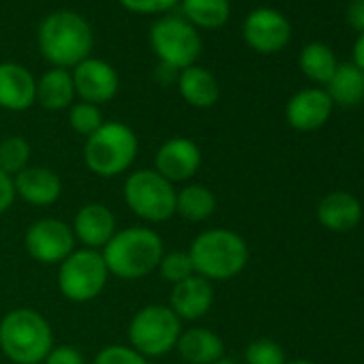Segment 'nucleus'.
I'll return each mask as SVG.
<instances>
[{
  "label": "nucleus",
  "mask_w": 364,
  "mask_h": 364,
  "mask_svg": "<svg viewBox=\"0 0 364 364\" xmlns=\"http://www.w3.org/2000/svg\"><path fill=\"white\" fill-rule=\"evenodd\" d=\"M37 43L41 56L52 67L71 71L82 60L90 58L95 37L86 18L69 9H58L41 22Z\"/></svg>",
  "instance_id": "nucleus-1"
},
{
  "label": "nucleus",
  "mask_w": 364,
  "mask_h": 364,
  "mask_svg": "<svg viewBox=\"0 0 364 364\" xmlns=\"http://www.w3.org/2000/svg\"><path fill=\"white\" fill-rule=\"evenodd\" d=\"M163 253V238L152 228L144 225H131L116 232L101 249L109 277L122 281H137L152 274L159 268Z\"/></svg>",
  "instance_id": "nucleus-2"
},
{
  "label": "nucleus",
  "mask_w": 364,
  "mask_h": 364,
  "mask_svg": "<svg viewBox=\"0 0 364 364\" xmlns=\"http://www.w3.org/2000/svg\"><path fill=\"white\" fill-rule=\"evenodd\" d=\"M196 274L206 281H230L249 264V247L245 238L232 230L215 228L196 236L189 247Z\"/></svg>",
  "instance_id": "nucleus-3"
},
{
  "label": "nucleus",
  "mask_w": 364,
  "mask_h": 364,
  "mask_svg": "<svg viewBox=\"0 0 364 364\" xmlns=\"http://www.w3.org/2000/svg\"><path fill=\"white\" fill-rule=\"evenodd\" d=\"M54 347L50 321L35 309H14L0 319V349L14 364H43Z\"/></svg>",
  "instance_id": "nucleus-4"
},
{
  "label": "nucleus",
  "mask_w": 364,
  "mask_h": 364,
  "mask_svg": "<svg viewBox=\"0 0 364 364\" xmlns=\"http://www.w3.org/2000/svg\"><path fill=\"white\" fill-rule=\"evenodd\" d=\"M137 150L139 139L129 124L105 120L97 133L86 137L84 163L101 178H116L133 165Z\"/></svg>",
  "instance_id": "nucleus-5"
},
{
  "label": "nucleus",
  "mask_w": 364,
  "mask_h": 364,
  "mask_svg": "<svg viewBox=\"0 0 364 364\" xmlns=\"http://www.w3.org/2000/svg\"><path fill=\"white\" fill-rule=\"evenodd\" d=\"M182 321L167 304H146L129 321V345L144 358H161L176 349Z\"/></svg>",
  "instance_id": "nucleus-6"
},
{
  "label": "nucleus",
  "mask_w": 364,
  "mask_h": 364,
  "mask_svg": "<svg viewBox=\"0 0 364 364\" xmlns=\"http://www.w3.org/2000/svg\"><path fill=\"white\" fill-rule=\"evenodd\" d=\"M150 48L163 67L182 71L193 67L202 54V37L182 16H163L150 28Z\"/></svg>",
  "instance_id": "nucleus-7"
},
{
  "label": "nucleus",
  "mask_w": 364,
  "mask_h": 364,
  "mask_svg": "<svg viewBox=\"0 0 364 364\" xmlns=\"http://www.w3.org/2000/svg\"><path fill=\"white\" fill-rule=\"evenodd\" d=\"M124 202L146 223H163L176 215V189L154 169H137L124 180Z\"/></svg>",
  "instance_id": "nucleus-8"
},
{
  "label": "nucleus",
  "mask_w": 364,
  "mask_h": 364,
  "mask_svg": "<svg viewBox=\"0 0 364 364\" xmlns=\"http://www.w3.org/2000/svg\"><path fill=\"white\" fill-rule=\"evenodd\" d=\"M107 279L109 270L101 251L82 247L58 264V289L67 300L77 304L99 298L107 285Z\"/></svg>",
  "instance_id": "nucleus-9"
},
{
  "label": "nucleus",
  "mask_w": 364,
  "mask_h": 364,
  "mask_svg": "<svg viewBox=\"0 0 364 364\" xmlns=\"http://www.w3.org/2000/svg\"><path fill=\"white\" fill-rule=\"evenodd\" d=\"M26 251L33 259L46 266L63 264L73 251H75V236L69 223L63 219H39L35 221L24 236Z\"/></svg>",
  "instance_id": "nucleus-10"
},
{
  "label": "nucleus",
  "mask_w": 364,
  "mask_h": 364,
  "mask_svg": "<svg viewBox=\"0 0 364 364\" xmlns=\"http://www.w3.org/2000/svg\"><path fill=\"white\" fill-rule=\"evenodd\" d=\"M242 39L251 50L259 54H277L289 43L291 24L281 11L262 7L247 16L242 26Z\"/></svg>",
  "instance_id": "nucleus-11"
},
{
  "label": "nucleus",
  "mask_w": 364,
  "mask_h": 364,
  "mask_svg": "<svg viewBox=\"0 0 364 364\" xmlns=\"http://www.w3.org/2000/svg\"><path fill=\"white\" fill-rule=\"evenodd\" d=\"M71 77L75 86V97L92 105L112 101L120 88L118 71L109 63L101 58H92V56L82 60L77 67H73Z\"/></svg>",
  "instance_id": "nucleus-12"
},
{
  "label": "nucleus",
  "mask_w": 364,
  "mask_h": 364,
  "mask_svg": "<svg viewBox=\"0 0 364 364\" xmlns=\"http://www.w3.org/2000/svg\"><path fill=\"white\" fill-rule=\"evenodd\" d=\"M202 167V150L189 137L165 139L154 156V171L161 173L171 185L191 180Z\"/></svg>",
  "instance_id": "nucleus-13"
},
{
  "label": "nucleus",
  "mask_w": 364,
  "mask_h": 364,
  "mask_svg": "<svg viewBox=\"0 0 364 364\" xmlns=\"http://www.w3.org/2000/svg\"><path fill=\"white\" fill-rule=\"evenodd\" d=\"M16 198L24 200L31 206L46 208L60 200L63 180L60 176L43 165H28L18 176H14Z\"/></svg>",
  "instance_id": "nucleus-14"
},
{
  "label": "nucleus",
  "mask_w": 364,
  "mask_h": 364,
  "mask_svg": "<svg viewBox=\"0 0 364 364\" xmlns=\"http://www.w3.org/2000/svg\"><path fill=\"white\" fill-rule=\"evenodd\" d=\"M213 302H215L213 283L200 274H193L182 283L171 285L167 306L176 313L180 321H198L204 315H208Z\"/></svg>",
  "instance_id": "nucleus-15"
},
{
  "label": "nucleus",
  "mask_w": 364,
  "mask_h": 364,
  "mask_svg": "<svg viewBox=\"0 0 364 364\" xmlns=\"http://www.w3.org/2000/svg\"><path fill=\"white\" fill-rule=\"evenodd\" d=\"M332 107H334V103L326 90L304 88L289 99V103L285 107V118L291 129L311 133V131L321 129L328 122Z\"/></svg>",
  "instance_id": "nucleus-16"
},
{
  "label": "nucleus",
  "mask_w": 364,
  "mask_h": 364,
  "mask_svg": "<svg viewBox=\"0 0 364 364\" xmlns=\"http://www.w3.org/2000/svg\"><path fill=\"white\" fill-rule=\"evenodd\" d=\"M71 230H73L75 240L84 249H92V251H101L118 232L114 213L105 204H99V202L84 204L75 213Z\"/></svg>",
  "instance_id": "nucleus-17"
},
{
  "label": "nucleus",
  "mask_w": 364,
  "mask_h": 364,
  "mask_svg": "<svg viewBox=\"0 0 364 364\" xmlns=\"http://www.w3.org/2000/svg\"><path fill=\"white\" fill-rule=\"evenodd\" d=\"M37 103V80L18 63H0V107L26 112Z\"/></svg>",
  "instance_id": "nucleus-18"
},
{
  "label": "nucleus",
  "mask_w": 364,
  "mask_h": 364,
  "mask_svg": "<svg viewBox=\"0 0 364 364\" xmlns=\"http://www.w3.org/2000/svg\"><path fill=\"white\" fill-rule=\"evenodd\" d=\"M317 219L326 230L345 234L358 228L362 219V204L347 191H332L321 198L317 206Z\"/></svg>",
  "instance_id": "nucleus-19"
},
{
  "label": "nucleus",
  "mask_w": 364,
  "mask_h": 364,
  "mask_svg": "<svg viewBox=\"0 0 364 364\" xmlns=\"http://www.w3.org/2000/svg\"><path fill=\"white\" fill-rule=\"evenodd\" d=\"M176 351L187 364H215L225 358V343L215 330L198 326L180 332Z\"/></svg>",
  "instance_id": "nucleus-20"
},
{
  "label": "nucleus",
  "mask_w": 364,
  "mask_h": 364,
  "mask_svg": "<svg viewBox=\"0 0 364 364\" xmlns=\"http://www.w3.org/2000/svg\"><path fill=\"white\" fill-rule=\"evenodd\" d=\"M178 90L182 99L198 109L213 107L221 95L217 77L200 65L187 67L178 73Z\"/></svg>",
  "instance_id": "nucleus-21"
},
{
  "label": "nucleus",
  "mask_w": 364,
  "mask_h": 364,
  "mask_svg": "<svg viewBox=\"0 0 364 364\" xmlns=\"http://www.w3.org/2000/svg\"><path fill=\"white\" fill-rule=\"evenodd\" d=\"M37 101L43 109H69L75 101V86L69 69L52 67L37 80Z\"/></svg>",
  "instance_id": "nucleus-22"
},
{
  "label": "nucleus",
  "mask_w": 364,
  "mask_h": 364,
  "mask_svg": "<svg viewBox=\"0 0 364 364\" xmlns=\"http://www.w3.org/2000/svg\"><path fill=\"white\" fill-rule=\"evenodd\" d=\"M326 92L334 105L355 107L364 101V73L353 63L338 65L326 84Z\"/></svg>",
  "instance_id": "nucleus-23"
},
{
  "label": "nucleus",
  "mask_w": 364,
  "mask_h": 364,
  "mask_svg": "<svg viewBox=\"0 0 364 364\" xmlns=\"http://www.w3.org/2000/svg\"><path fill=\"white\" fill-rule=\"evenodd\" d=\"M217 210V196L204 185H185L176 191V215L191 223L208 221Z\"/></svg>",
  "instance_id": "nucleus-24"
},
{
  "label": "nucleus",
  "mask_w": 364,
  "mask_h": 364,
  "mask_svg": "<svg viewBox=\"0 0 364 364\" xmlns=\"http://www.w3.org/2000/svg\"><path fill=\"white\" fill-rule=\"evenodd\" d=\"M180 9L191 26L206 31L225 26L232 16L230 0H180Z\"/></svg>",
  "instance_id": "nucleus-25"
},
{
  "label": "nucleus",
  "mask_w": 364,
  "mask_h": 364,
  "mask_svg": "<svg viewBox=\"0 0 364 364\" xmlns=\"http://www.w3.org/2000/svg\"><path fill=\"white\" fill-rule=\"evenodd\" d=\"M298 65H300V71L317 84H328L338 67L334 52L326 43H317V41L302 48Z\"/></svg>",
  "instance_id": "nucleus-26"
},
{
  "label": "nucleus",
  "mask_w": 364,
  "mask_h": 364,
  "mask_svg": "<svg viewBox=\"0 0 364 364\" xmlns=\"http://www.w3.org/2000/svg\"><path fill=\"white\" fill-rule=\"evenodd\" d=\"M31 144L22 135H9L0 141V169L11 178L18 176L31 163Z\"/></svg>",
  "instance_id": "nucleus-27"
},
{
  "label": "nucleus",
  "mask_w": 364,
  "mask_h": 364,
  "mask_svg": "<svg viewBox=\"0 0 364 364\" xmlns=\"http://www.w3.org/2000/svg\"><path fill=\"white\" fill-rule=\"evenodd\" d=\"M103 122L105 120H103L99 105L77 101L69 107V127L82 137H90L92 133H97Z\"/></svg>",
  "instance_id": "nucleus-28"
},
{
  "label": "nucleus",
  "mask_w": 364,
  "mask_h": 364,
  "mask_svg": "<svg viewBox=\"0 0 364 364\" xmlns=\"http://www.w3.org/2000/svg\"><path fill=\"white\" fill-rule=\"evenodd\" d=\"M156 270L171 285L182 283L185 279H189V277L196 274L193 264H191V257H189V251H169V253H163Z\"/></svg>",
  "instance_id": "nucleus-29"
},
{
  "label": "nucleus",
  "mask_w": 364,
  "mask_h": 364,
  "mask_svg": "<svg viewBox=\"0 0 364 364\" xmlns=\"http://www.w3.org/2000/svg\"><path fill=\"white\" fill-rule=\"evenodd\" d=\"M245 362L247 364H285V351L283 347L272 338H255L245 349Z\"/></svg>",
  "instance_id": "nucleus-30"
},
{
  "label": "nucleus",
  "mask_w": 364,
  "mask_h": 364,
  "mask_svg": "<svg viewBox=\"0 0 364 364\" xmlns=\"http://www.w3.org/2000/svg\"><path fill=\"white\" fill-rule=\"evenodd\" d=\"M92 364H150V362L131 345H107L95 355Z\"/></svg>",
  "instance_id": "nucleus-31"
},
{
  "label": "nucleus",
  "mask_w": 364,
  "mask_h": 364,
  "mask_svg": "<svg viewBox=\"0 0 364 364\" xmlns=\"http://www.w3.org/2000/svg\"><path fill=\"white\" fill-rule=\"evenodd\" d=\"M118 3L131 14L159 16V14H167L176 5H180V0H118Z\"/></svg>",
  "instance_id": "nucleus-32"
},
{
  "label": "nucleus",
  "mask_w": 364,
  "mask_h": 364,
  "mask_svg": "<svg viewBox=\"0 0 364 364\" xmlns=\"http://www.w3.org/2000/svg\"><path fill=\"white\" fill-rule=\"evenodd\" d=\"M43 364H86L84 353L71 345H54L46 355Z\"/></svg>",
  "instance_id": "nucleus-33"
},
{
  "label": "nucleus",
  "mask_w": 364,
  "mask_h": 364,
  "mask_svg": "<svg viewBox=\"0 0 364 364\" xmlns=\"http://www.w3.org/2000/svg\"><path fill=\"white\" fill-rule=\"evenodd\" d=\"M16 202V187L14 178L0 169V215H5Z\"/></svg>",
  "instance_id": "nucleus-34"
},
{
  "label": "nucleus",
  "mask_w": 364,
  "mask_h": 364,
  "mask_svg": "<svg viewBox=\"0 0 364 364\" xmlns=\"http://www.w3.org/2000/svg\"><path fill=\"white\" fill-rule=\"evenodd\" d=\"M347 24L360 35L364 33V0H351L347 5Z\"/></svg>",
  "instance_id": "nucleus-35"
},
{
  "label": "nucleus",
  "mask_w": 364,
  "mask_h": 364,
  "mask_svg": "<svg viewBox=\"0 0 364 364\" xmlns=\"http://www.w3.org/2000/svg\"><path fill=\"white\" fill-rule=\"evenodd\" d=\"M353 65L364 73V33L358 37V41L353 46Z\"/></svg>",
  "instance_id": "nucleus-36"
},
{
  "label": "nucleus",
  "mask_w": 364,
  "mask_h": 364,
  "mask_svg": "<svg viewBox=\"0 0 364 364\" xmlns=\"http://www.w3.org/2000/svg\"><path fill=\"white\" fill-rule=\"evenodd\" d=\"M285 364H315L311 360H291V362H285Z\"/></svg>",
  "instance_id": "nucleus-37"
},
{
  "label": "nucleus",
  "mask_w": 364,
  "mask_h": 364,
  "mask_svg": "<svg viewBox=\"0 0 364 364\" xmlns=\"http://www.w3.org/2000/svg\"><path fill=\"white\" fill-rule=\"evenodd\" d=\"M215 364H236L234 360H228V358H221L219 362H215Z\"/></svg>",
  "instance_id": "nucleus-38"
}]
</instances>
